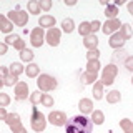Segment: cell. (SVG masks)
I'll list each match as a JSON object with an SVG mask.
<instances>
[{"label": "cell", "mask_w": 133, "mask_h": 133, "mask_svg": "<svg viewBox=\"0 0 133 133\" xmlns=\"http://www.w3.org/2000/svg\"><path fill=\"white\" fill-rule=\"evenodd\" d=\"M93 123L87 115H75L66 122L65 133H91Z\"/></svg>", "instance_id": "cell-1"}, {"label": "cell", "mask_w": 133, "mask_h": 133, "mask_svg": "<svg viewBox=\"0 0 133 133\" xmlns=\"http://www.w3.org/2000/svg\"><path fill=\"white\" fill-rule=\"evenodd\" d=\"M47 122H48L47 116L42 113V111H40L37 107H33V108H32V118H30V127H32V130L37 131V133L43 131L45 127H47Z\"/></svg>", "instance_id": "cell-2"}, {"label": "cell", "mask_w": 133, "mask_h": 133, "mask_svg": "<svg viewBox=\"0 0 133 133\" xmlns=\"http://www.w3.org/2000/svg\"><path fill=\"white\" fill-rule=\"evenodd\" d=\"M7 18L10 20L12 23L18 25V27H25L28 22V14L25 10H20V7H17L15 10H10L7 14Z\"/></svg>", "instance_id": "cell-3"}, {"label": "cell", "mask_w": 133, "mask_h": 133, "mask_svg": "<svg viewBox=\"0 0 133 133\" xmlns=\"http://www.w3.org/2000/svg\"><path fill=\"white\" fill-rule=\"evenodd\" d=\"M37 87L40 91H52L57 88V80L48 73H42L37 80Z\"/></svg>", "instance_id": "cell-4"}, {"label": "cell", "mask_w": 133, "mask_h": 133, "mask_svg": "<svg viewBox=\"0 0 133 133\" xmlns=\"http://www.w3.org/2000/svg\"><path fill=\"white\" fill-rule=\"evenodd\" d=\"M116 75H118V66H116L115 63H110V65H107V66H103V70H102V82L103 85H111V83L115 82V78H116Z\"/></svg>", "instance_id": "cell-5"}, {"label": "cell", "mask_w": 133, "mask_h": 133, "mask_svg": "<svg viewBox=\"0 0 133 133\" xmlns=\"http://www.w3.org/2000/svg\"><path fill=\"white\" fill-rule=\"evenodd\" d=\"M45 42V32L42 27H35L33 30L30 32V43L33 45V47H42Z\"/></svg>", "instance_id": "cell-6"}, {"label": "cell", "mask_w": 133, "mask_h": 133, "mask_svg": "<svg viewBox=\"0 0 133 133\" xmlns=\"http://www.w3.org/2000/svg\"><path fill=\"white\" fill-rule=\"evenodd\" d=\"M15 100H18V102H23V100H27V97H30V90H28V83L27 82H18L15 85Z\"/></svg>", "instance_id": "cell-7"}, {"label": "cell", "mask_w": 133, "mask_h": 133, "mask_svg": "<svg viewBox=\"0 0 133 133\" xmlns=\"http://www.w3.org/2000/svg\"><path fill=\"white\" fill-rule=\"evenodd\" d=\"M120 27H122V23H120L118 18H113V20H107L105 23H102V32L105 33V35H113L120 30Z\"/></svg>", "instance_id": "cell-8"}, {"label": "cell", "mask_w": 133, "mask_h": 133, "mask_svg": "<svg viewBox=\"0 0 133 133\" xmlns=\"http://www.w3.org/2000/svg\"><path fill=\"white\" fill-rule=\"evenodd\" d=\"M60 35H62V32L58 30V28H48L47 33H45V42L50 45V47H57L58 43H60Z\"/></svg>", "instance_id": "cell-9"}, {"label": "cell", "mask_w": 133, "mask_h": 133, "mask_svg": "<svg viewBox=\"0 0 133 133\" xmlns=\"http://www.w3.org/2000/svg\"><path fill=\"white\" fill-rule=\"evenodd\" d=\"M47 118H48V122L52 125H55V127H65L66 122H68V120H66V115L63 111H55V110H53Z\"/></svg>", "instance_id": "cell-10"}, {"label": "cell", "mask_w": 133, "mask_h": 133, "mask_svg": "<svg viewBox=\"0 0 133 133\" xmlns=\"http://www.w3.org/2000/svg\"><path fill=\"white\" fill-rule=\"evenodd\" d=\"M5 123L10 127V130L12 131H17L18 128H22L23 125H22V120H20V115L18 113H8L7 115V118H5Z\"/></svg>", "instance_id": "cell-11"}, {"label": "cell", "mask_w": 133, "mask_h": 133, "mask_svg": "<svg viewBox=\"0 0 133 133\" xmlns=\"http://www.w3.org/2000/svg\"><path fill=\"white\" fill-rule=\"evenodd\" d=\"M125 40L122 35H120V32H116L113 33V35H110V40H108V45H110L111 48H122L123 45H125Z\"/></svg>", "instance_id": "cell-12"}, {"label": "cell", "mask_w": 133, "mask_h": 133, "mask_svg": "<svg viewBox=\"0 0 133 133\" xmlns=\"http://www.w3.org/2000/svg\"><path fill=\"white\" fill-rule=\"evenodd\" d=\"M78 108H80L82 115H88L93 111V102H91L90 98H82L80 102H78Z\"/></svg>", "instance_id": "cell-13"}, {"label": "cell", "mask_w": 133, "mask_h": 133, "mask_svg": "<svg viewBox=\"0 0 133 133\" xmlns=\"http://www.w3.org/2000/svg\"><path fill=\"white\" fill-rule=\"evenodd\" d=\"M55 23H57V20H55V17H52V15H43V17H40V20H38V27H42V28H53Z\"/></svg>", "instance_id": "cell-14"}, {"label": "cell", "mask_w": 133, "mask_h": 133, "mask_svg": "<svg viewBox=\"0 0 133 133\" xmlns=\"http://www.w3.org/2000/svg\"><path fill=\"white\" fill-rule=\"evenodd\" d=\"M12 30H14V23H12L5 15H0V32H3V33H7V35H10Z\"/></svg>", "instance_id": "cell-15"}, {"label": "cell", "mask_w": 133, "mask_h": 133, "mask_svg": "<svg viewBox=\"0 0 133 133\" xmlns=\"http://www.w3.org/2000/svg\"><path fill=\"white\" fill-rule=\"evenodd\" d=\"M83 45H85L88 50H95V48L98 47V38H97V35H95V33H91V35L85 37V38H83Z\"/></svg>", "instance_id": "cell-16"}, {"label": "cell", "mask_w": 133, "mask_h": 133, "mask_svg": "<svg viewBox=\"0 0 133 133\" xmlns=\"http://www.w3.org/2000/svg\"><path fill=\"white\" fill-rule=\"evenodd\" d=\"M80 80H82L83 85H93V83L98 80V73H90V72H85V73H82Z\"/></svg>", "instance_id": "cell-17"}, {"label": "cell", "mask_w": 133, "mask_h": 133, "mask_svg": "<svg viewBox=\"0 0 133 133\" xmlns=\"http://www.w3.org/2000/svg\"><path fill=\"white\" fill-rule=\"evenodd\" d=\"M118 7H115L113 3H108V5L105 7V17H107V20H113L118 17Z\"/></svg>", "instance_id": "cell-18"}, {"label": "cell", "mask_w": 133, "mask_h": 133, "mask_svg": "<svg viewBox=\"0 0 133 133\" xmlns=\"http://www.w3.org/2000/svg\"><path fill=\"white\" fill-rule=\"evenodd\" d=\"M8 72L12 75H15V77H18V75H22L25 72V68H23L22 63H18V62H12V63L8 65Z\"/></svg>", "instance_id": "cell-19"}, {"label": "cell", "mask_w": 133, "mask_h": 133, "mask_svg": "<svg viewBox=\"0 0 133 133\" xmlns=\"http://www.w3.org/2000/svg\"><path fill=\"white\" fill-rule=\"evenodd\" d=\"M25 73H27L28 78H35V77H38V73H40V66L37 63H28L27 68H25Z\"/></svg>", "instance_id": "cell-20"}, {"label": "cell", "mask_w": 133, "mask_h": 133, "mask_svg": "<svg viewBox=\"0 0 133 133\" xmlns=\"http://www.w3.org/2000/svg\"><path fill=\"white\" fill-rule=\"evenodd\" d=\"M103 83L100 82V80H97L93 83V98L95 100H102L103 98Z\"/></svg>", "instance_id": "cell-21"}, {"label": "cell", "mask_w": 133, "mask_h": 133, "mask_svg": "<svg viewBox=\"0 0 133 133\" xmlns=\"http://www.w3.org/2000/svg\"><path fill=\"white\" fill-rule=\"evenodd\" d=\"M120 100H122V93H120L118 90H111V91H108L107 93V102L108 103H120Z\"/></svg>", "instance_id": "cell-22"}, {"label": "cell", "mask_w": 133, "mask_h": 133, "mask_svg": "<svg viewBox=\"0 0 133 133\" xmlns=\"http://www.w3.org/2000/svg\"><path fill=\"white\" fill-rule=\"evenodd\" d=\"M91 123H95V125H102L103 122H105V115H103V111L102 110H93L91 111Z\"/></svg>", "instance_id": "cell-23"}, {"label": "cell", "mask_w": 133, "mask_h": 133, "mask_svg": "<svg viewBox=\"0 0 133 133\" xmlns=\"http://www.w3.org/2000/svg\"><path fill=\"white\" fill-rule=\"evenodd\" d=\"M78 33H80L82 37L91 35V25H90V22H82L80 27H78Z\"/></svg>", "instance_id": "cell-24"}, {"label": "cell", "mask_w": 133, "mask_h": 133, "mask_svg": "<svg viewBox=\"0 0 133 133\" xmlns=\"http://www.w3.org/2000/svg\"><path fill=\"white\" fill-rule=\"evenodd\" d=\"M120 35L123 37L125 40H128L131 37V25L130 23H122V27H120Z\"/></svg>", "instance_id": "cell-25"}, {"label": "cell", "mask_w": 133, "mask_h": 133, "mask_svg": "<svg viewBox=\"0 0 133 133\" xmlns=\"http://www.w3.org/2000/svg\"><path fill=\"white\" fill-rule=\"evenodd\" d=\"M100 68H102V65L98 60H88V63H87V72L90 73H98Z\"/></svg>", "instance_id": "cell-26"}, {"label": "cell", "mask_w": 133, "mask_h": 133, "mask_svg": "<svg viewBox=\"0 0 133 133\" xmlns=\"http://www.w3.org/2000/svg\"><path fill=\"white\" fill-rule=\"evenodd\" d=\"M62 30H63L65 33H72L75 30V23L72 18H65L63 22H62Z\"/></svg>", "instance_id": "cell-27"}, {"label": "cell", "mask_w": 133, "mask_h": 133, "mask_svg": "<svg viewBox=\"0 0 133 133\" xmlns=\"http://www.w3.org/2000/svg\"><path fill=\"white\" fill-rule=\"evenodd\" d=\"M42 95H43V93H40V90H35V91H32V93H30L28 100H30V103H32L33 107H37L38 103H42Z\"/></svg>", "instance_id": "cell-28"}, {"label": "cell", "mask_w": 133, "mask_h": 133, "mask_svg": "<svg viewBox=\"0 0 133 133\" xmlns=\"http://www.w3.org/2000/svg\"><path fill=\"white\" fill-rule=\"evenodd\" d=\"M27 8H28V12H30V14H33V15H38L40 14V3L37 2V0H30V2L27 3Z\"/></svg>", "instance_id": "cell-29"}, {"label": "cell", "mask_w": 133, "mask_h": 133, "mask_svg": "<svg viewBox=\"0 0 133 133\" xmlns=\"http://www.w3.org/2000/svg\"><path fill=\"white\" fill-rule=\"evenodd\" d=\"M120 127H122V130L125 133H133V122L131 120H128V118L120 120Z\"/></svg>", "instance_id": "cell-30"}, {"label": "cell", "mask_w": 133, "mask_h": 133, "mask_svg": "<svg viewBox=\"0 0 133 133\" xmlns=\"http://www.w3.org/2000/svg\"><path fill=\"white\" fill-rule=\"evenodd\" d=\"M20 58H22V62H27V63H32V60H33V52L32 50H28V48H25L20 52Z\"/></svg>", "instance_id": "cell-31"}, {"label": "cell", "mask_w": 133, "mask_h": 133, "mask_svg": "<svg viewBox=\"0 0 133 133\" xmlns=\"http://www.w3.org/2000/svg\"><path fill=\"white\" fill-rule=\"evenodd\" d=\"M20 80H18V77H15V75H12V73H8L5 78H3V83H5V87H14L17 85Z\"/></svg>", "instance_id": "cell-32"}, {"label": "cell", "mask_w": 133, "mask_h": 133, "mask_svg": "<svg viewBox=\"0 0 133 133\" xmlns=\"http://www.w3.org/2000/svg\"><path fill=\"white\" fill-rule=\"evenodd\" d=\"M53 103H55V102H53V97H52V95H48V93H43V95H42V105H43V107L52 108Z\"/></svg>", "instance_id": "cell-33"}, {"label": "cell", "mask_w": 133, "mask_h": 133, "mask_svg": "<svg viewBox=\"0 0 133 133\" xmlns=\"http://www.w3.org/2000/svg\"><path fill=\"white\" fill-rule=\"evenodd\" d=\"M8 103H10V97H8L7 93H2L0 91V107H8Z\"/></svg>", "instance_id": "cell-34"}, {"label": "cell", "mask_w": 133, "mask_h": 133, "mask_svg": "<svg viewBox=\"0 0 133 133\" xmlns=\"http://www.w3.org/2000/svg\"><path fill=\"white\" fill-rule=\"evenodd\" d=\"M98 57H100L98 48H95V50H88V52H87V58H88V60H98Z\"/></svg>", "instance_id": "cell-35"}, {"label": "cell", "mask_w": 133, "mask_h": 133, "mask_svg": "<svg viewBox=\"0 0 133 133\" xmlns=\"http://www.w3.org/2000/svg\"><path fill=\"white\" fill-rule=\"evenodd\" d=\"M20 38V35H15V33H10V35H7L5 37V43L7 45H14L17 40Z\"/></svg>", "instance_id": "cell-36"}, {"label": "cell", "mask_w": 133, "mask_h": 133, "mask_svg": "<svg viewBox=\"0 0 133 133\" xmlns=\"http://www.w3.org/2000/svg\"><path fill=\"white\" fill-rule=\"evenodd\" d=\"M40 8L42 10H45V12H48L50 8H52V0H40Z\"/></svg>", "instance_id": "cell-37"}, {"label": "cell", "mask_w": 133, "mask_h": 133, "mask_svg": "<svg viewBox=\"0 0 133 133\" xmlns=\"http://www.w3.org/2000/svg\"><path fill=\"white\" fill-rule=\"evenodd\" d=\"M14 48H17L18 52H22V50H25V40H22V38H18L14 43Z\"/></svg>", "instance_id": "cell-38"}, {"label": "cell", "mask_w": 133, "mask_h": 133, "mask_svg": "<svg viewBox=\"0 0 133 133\" xmlns=\"http://www.w3.org/2000/svg\"><path fill=\"white\" fill-rule=\"evenodd\" d=\"M90 25H91V33H95L97 30L102 28V22L100 20H93V22H90Z\"/></svg>", "instance_id": "cell-39"}, {"label": "cell", "mask_w": 133, "mask_h": 133, "mask_svg": "<svg viewBox=\"0 0 133 133\" xmlns=\"http://www.w3.org/2000/svg\"><path fill=\"white\" fill-rule=\"evenodd\" d=\"M125 66H127V70H130V72H133V55L127 57V60H125Z\"/></svg>", "instance_id": "cell-40"}, {"label": "cell", "mask_w": 133, "mask_h": 133, "mask_svg": "<svg viewBox=\"0 0 133 133\" xmlns=\"http://www.w3.org/2000/svg\"><path fill=\"white\" fill-rule=\"evenodd\" d=\"M8 73H10V72H8L7 66H2V65H0V78H5Z\"/></svg>", "instance_id": "cell-41"}, {"label": "cell", "mask_w": 133, "mask_h": 133, "mask_svg": "<svg viewBox=\"0 0 133 133\" xmlns=\"http://www.w3.org/2000/svg\"><path fill=\"white\" fill-rule=\"evenodd\" d=\"M7 50H8V45L5 43V42H3V43H0V55H5Z\"/></svg>", "instance_id": "cell-42"}, {"label": "cell", "mask_w": 133, "mask_h": 133, "mask_svg": "<svg viewBox=\"0 0 133 133\" xmlns=\"http://www.w3.org/2000/svg\"><path fill=\"white\" fill-rule=\"evenodd\" d=\"M7 110H5V108H3V107H0V120H3V122H5V118H7Z\"/></svg>", "instance_id": "cell-43"}, {"label": "cell", "mask_w": 133, "mask_h": 133, "mask_svg": "<svg viewBox=\"0 0 133 133\" xmlns=\"http://www.w3.org/2000/svg\"><path fill=\"white\" fill-rule=\"evenodd\" d=\"M65 5L73 7V5H77V2H75V0H65Z\"/></svg>", "instance_id": "cell-44"}, {"label": "cell", "mask_w": 133, "mask_h": 133, "mask_svg": "<svg viewBox=\"0 0 133 133\" xmlns=\"http://www.w3.org/2000/svg\"><path fill=\"white\" fill-rule=\"evenodd\" d=\"M127 8H128V12L133 15V2H128V3H127Z\"/></svg>", "instance_id": "cell-45"}, {"label": "cell", "mask_w": 133, "mask_h": 133, "mask_svg": "<svg viewBox=\"0 0 133 133\" xmlns=\"http://www.w3.org/2000/svg\"><path fill=\"white\" fill-rule=\"evenodd\" d=\"M12 133H27V128H25V127H22V128H18L17 131H12Z\"/></svg>", "instance_id": "cell-46"}, {"label": "cell", "mask_w": 133, "mask_h": 133, "mask_svg": "<svg viewBox=\"0 0 133 133\" xmlns=\"http://www.w3.org/2000/svg\"><path fill=\"white\" fill-rule=\"evenodd\" d=\"M100 3H102L103 7H107V5H108V0H100Z\"/></svg>", "instance_id": "cell-47"}, {"label": "cell", "mask_w": 133, "mask_h": 133, "mask_svg": "<svg viewBox=\"0 0 133 133\" xmlns=\"http://www.w3.org/2000/svg\"><path fill=\"white\" fill-rule=\"evenodd\" d=\"M3 87H5V83H3V78H0V90H2Z\"/></svg>", "instance_id": "cell-48"}, {"label": "cell", "mask_w": 133, "mask_h": 133, "mask_svg": "<svg viewBox=\"0 0 133 133\" xmlns=\"http://www.w3.org/2000/svg\"><path fill=\"white\" fill-rule=\"evenodd\" d=\"M131 85H133V78H131Z\"/></svg>", "instance_id": "cell-49"}]
</instances>
